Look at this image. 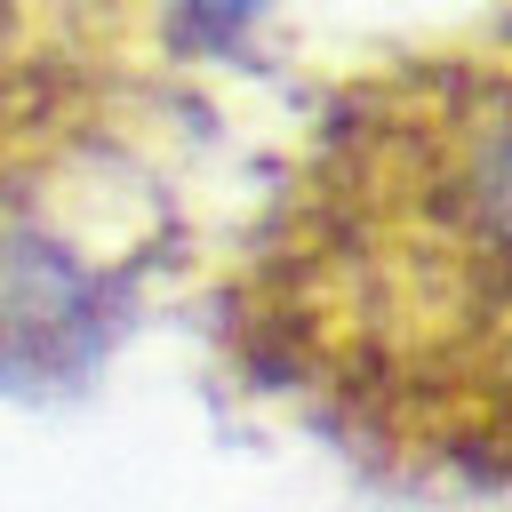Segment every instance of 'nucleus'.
Instances as JSON below:
<instances>
[{
  "label": "nucleus",
  "mask_w": 512,
  "mask_h": 512,
  "mask_svg": "<svg viewBox=\"0 0 512 512\" xmlns=\"http://www.w3.org/2000/svg\"><path fill=\"white\" fill-rule=\"evenodd\" d=\"M224 352L384 464L512 488V8L328 88L224 272Z\"/></svg>",
  "instance_id": "nucleus-1"
}]
</instances>
